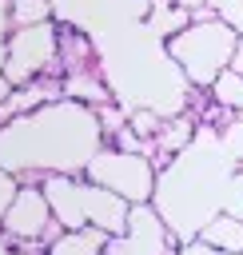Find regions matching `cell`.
Wrapping results in <instances>:
<instances>
[{
    "label": "cell",
    "instance_id": "obj_14",
    "mask_svg": "<svg viewBox=\"0 0 243 255\" xmlns=\"http://www.w3.org/2000/svg\"><path fill=\"white\" fill-rule=\"evenodd\" d=\"M56 4L52 0H12V24L16 28H36V24H52Z\"/></svg>",
    "mask_w": 243,
    "mask_h": 255
},
{
    "label": "cell",
    "instance_id": "obj_22",
    "mask_svg": "<svg viewBox=\"0 0 243 255\" xmlns=\"http://www.w3.org/2000/svg\"><path fill=\"white\" fill-rule=\"evenodd\" d=\"M175 4H179V8H191V12H195V8H203L207 0H175Z\"/></svg>",
    "mask_w": 243,
    "mask_h": 255
},
{
    "label": "cell",
    "instance_id": "obj_7",
    "mask_svg": "<svg viewBox=\"0 0 243 255\" xmlns=\"http://www.w3.org/2000/svg\"><path fill=\"white\" fill-rule=\"evenodd\" d=\"M84 219H88V227H96L104 235H123L127 219H131V203L120 199L116 191L96 187V183L84 179Z\"/></svg>",
    "mask_w": 243,
    "mask_h": 255
},
{
    "label": "cell",
    "instance_id": "obj_4",
    "mask_svg": "<svg viewBox=\"0 0 243 255\" xmlns=\"http://www.w3.org/2000/svg\"><path fill=\"white\" fill-rule=\"evenodd\" d=\"M60 56V28L56 24H36V28H16L4 44V80L12 88H24L40 76H60L56 68Z\"/></svg>",
    "mask_w": 243,
    "mask_h": 255
},
{
    "label": "cell",
    "instance_id": "obj_3",
    "mask_svg": "<svg viewBox=\"0 0 243 255\" xmlns=\"http://www.w3.org/2000/svg\"><path fill=\"white\" fill-rule=\"evenodd\" d=\"M84 179L96 183V187H108L120 199H127L131 207H139V203L155 199V179L159 175H155V163L147 155H131V151H120V147H108V151L100 147L96 159L88 163Z\"/></svg>",
    "mask_w": 243,
    "mask_h": 255
},
{
    "label": "cell",
    "instance_id": "obj_19",
    "mask_svg": "<svg viewBox=\"0 0 243 255\" xmlns=\"http://www.w3.org/2000/svg\"><path fill=\"white\" fill-rule=\"evenodd\" d=\"M12 32H16V24H12V0H0V44H8Z\"/></svg>",
    "mask_w": 243,
    "mask_h": 255
},
{
    "label": "cell",
    "instance_id": "obj_8",
    "mask_svg": "<svg viewBox=\"0 0 243 255\" xmlns=\"http://www.w3.org/2000/svg\"><path fill=\"white\" fill-rule=\"evenodd\" d=\"M40 187H44V195L52 203V215H56V223L64 231L88 227V219H84V179H76V175H44Z\"/></svg>",
    "mask_w": 243,
    "mask_h": 255
},
{
    "label": "cell",
    "instance_id": "obj_18",
    "mask_svg": "<svg viewBox=\"0 0 243 255\" xmlns=\"http://www.w3.org/2000/svg\"><path fill=\"white\" fill-rule=\"evenodd\" d=\"M16 191H20V179L0 167V223H4V215H8V207H12V199H16Z\"/></svg>",
    "mask_w": 243,
    "mask_h": 255
},
{
    "label": "cell",
    "instance_id": "obj_1",
    "mask_svg": "<svg viewBox=\"0 0 243 255\" xmlns=\"http://www.w3.org/2000/svg\"><path fill=\"white\" fill-rule=\"evenodd\" d=\"M100 135L96 108L56 100L0 128V167L32 183H44V175H84L100 151Z\"/></svg>",
    "mask_w": 243,
    "mask_h": 255
},
{
    "label": "cell",
    "instance_id": "obj_11",
    "mask_svg": "<svg viewBox=\"0 0 243 255\" xmlns=\"http://www.w3.org/2000/svg\"><path fill=\"white\" fill-rule=\"evenodd\" d=\"M108 239H112V235H104V231H96V227L60 231V235L48 243L44 255H104V251H108Z\"/></svg>",
    "mask_w": 243,
    "mask_h": 255
},
{
    "label": "cell",
    "instance_id": "obj_16",
    "mask_svg": "<svg viewBox=\"0 0 243 255\" xmlns=\"http://www.w3.org/2000/svg\"><path fill=\"white\" fill-rule=\"evenodd\" d=\"M219 143H223V151L231 155V163L243 167V120L223 124V128H219Z\"/></svg>",
    "mask_w": 243,
    "mask_h": 255
},
{
    "label": "cell",
    "instance_id": "obj_5",
    "mask_svg": "<svg viewBox=\"0 0 243 255\" xmlns=\"http://www.w3.org/2000/svg\"><path fill=\"white\" fill-rule=\"evenodd\" d=\"M104 255H179V239L151 203H139L131 207L127 231L112 235Z\"/></svg>",
    "mask_w": 243,
    "mask_h": 255
},
{
    "label": "cell",
    "instance_id": "obj_13",
    "mask_svg": "<svg viewBox=\"0 0 243 255\" xmlns=\"http://www.w3.org/2000/svg\"><path fill=\"white\" fill-rule=\"evenodd\" d=\"M211 100H215L223 112H231L235 120H243V76H239L235 68H227V72L211 84Z\"/></svg>",
    "mask_w": 243,
    "mask_h": 255
},
{
    "label": "cell",
    "instance_id": "obj_21",
    "mask_svg": "<svg viewBox=\"0 0 243 255\" xmlns=\"http://www.w3.org/2000/svg\"><path fill=\"white\" fill-rule=\"evenodd\" d=\"M8 96H12V84H8V80H4V72H0V104H4Z\"/></svg>",
    "mask_w": 243,
    "mask_h": 255
},
{
    "label": "cell",
    "instance_id": "obj_2",
    "mask_svg": "<svg viewBox=\"0 0 243 255\" xmlns=\"http://www.w3.org/2000/svg\"><path fill=\"white\" fill-rule=\"evenodd\" d=\"M235 44H239V32L227 24V20H195L187 24L179 36H171L163 48H167V60L183 72V80L191 88H203L211 92V84L231 68L235 60Z\"/></svg>",
    "mask_w": 243,
    "mask_h": 255
},
{
    "label": "cell",
    "instance_id": "obj_20",
    "mask_svg": "<svg viewBox=\"0 0 243 255\" xmlns=\"http://www.w3.org/2000/svg\"><path fill=\"white\" fill-rule=\"evenodd\" d=\"M231 68L243 76V32H239V44H235V60H231Z\"/></svg>",
    "mask_w": 243,
    "mask_h": 255
},
{
    "label": "cell",
    "instance_id": "obj_17",
    "mask_svg": "<svg viewBox=\"0 0 243 255\" xmlns=\"http://www.w3.org/2000/svg\"><path fill=\"white\" fill-rule=\"evenodd\" d=\"M219 211L243 219V167L231 171V179H227V187H223V207H219Z\"/></svg>",
    "mask_w": 243,
    "mask_h": 255
},
{
    "label": "cell",
    "instance_id": "obj_9",
    "mask_svg": "<svg viewBox=\"0 0 243 255\" xmlns=\"http://www.w3.org/2000/svg\"><path fill=\"white\" fill-rule=\"evenodd\" d=\"M147 32L155 36V40H171V36H179L187 24H191V8H179L175 0H151V8H147Z\"/></svg>",
    "mask_w": 243,
    "mask_h": 255
},
{
    "label": "cell",
    "instance_id": "obj_6",
    "mask_svg": "<svg viewBox=\"0 0 243 255\" xmlns=\"http://www.w3.org/2000/svg\"><path fill=\"white\" fill-rule=\"evenodd\" d=\"M0 227H4V235H12V239L44 243V251H48V243L64 231V227L56 223L52 203H48V195H44L40 183H28V187L16 191V199H12V207H8V215H4Z\"/></svg>",
    "mask_w": 243,
    "mask_h": 255
},
{
    "label": "cell",
    "instance_id": "obj_15",
    "mask_svg": "<svg viewBox=\"0 0 243 255\" xmlns=\"http://www.w3.org/2000/svg\"><path fill=\"white\" fill-rule=\"evenodd\" d=\"M127 128H131L143 143H151V139L159 135V128H163V116L151 112V108H131V112H127Z\"/></svg>",
    "mask_w": 243,
    "mask_h": 255
},
{
    "label": "cell",
    "instance_id": "obj_10",
    "mask_svg": "<svg viewBox=\"0 0 243 255\" xmlns=\"http://www.w3.org/2000/svg\"><path fill=\"white\" fill-rule=\"evenodd\" d=\"M199 243H207V247L219 251V255H243V219L219 211V215L199 231Z\"/></svg>",
    "mask_w": 243,
    "mask_h": 255
},
{
    "label": "cell",
    "instance_id": "obj_12",
    "mask_svg": "<svg viewBox=\"0 0 243 255\" xmlns=\"http://www.w3.org/2000/svg\"><path fill=\"white\" fill-rule=\"evenodd\" d=\"M64 96L68 100H76V104H96V108H104V104H112V84H104L100 76H96V68H88V72H72V76H64Z\"/></svg>",
    "mask_w": 243,
    "mask_h": 255
}]
</instances>
